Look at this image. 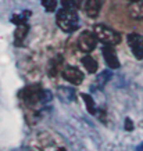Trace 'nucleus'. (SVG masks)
Instances as JSON below:
<instances>
[{
  "mask_svg": "<svg viewBox=\"0 0 143 151\" xmlns=\"http://www.w3.org/2000/svg\"><path fill=\"white\" fill-rule=\"evenodd\" d=\"M20 97L22 99L25 104L31 105V107H35L39 103H49L51 100L50 92L43 90V89H40L39 86H35V85L24 87L20 93Z\"/></svg>",
  "mask_w": 143,
  "mask_h": 151,
  "instance_id": "f257e3e1",
  "label": "nucleus"
},
{
  "mask_svg": "<svg viewBox=\"0 0 143 151\" xmlns=\"http://www.w3.org/2000/svg\"><path fill=\"white\" fill-rule=\"evenodd\" d=\"M56 22L63 32L72 33L79 28V17L75 10L61 9L57 11Z\"/></svg>",
  "mask_w": 143,
  "mask_h": 151,
  "instance_id": "f03ea898",
  "label": "nucleus"
},
{
  "mask_svg": "<svg viewBox=\"0 0 143 151\" xmlns=\"http://www.w3.org/2000/svg\"><path fill=\"white\" fill-rule=\"evenodd\" d=\"M93 32L96 35L97 40L102 42L106 46H116L121 42V35L113 28L107 27L106 24H96L93 28Z\"/></svg>",
  "mask_w": 143,
  "mask_h": 151,
  "instance_id": "7ed1b4c3",
  "label": "nucleus"
},
{
  "mask_svg": "<svg viewBox=\"0 0 143 151\" xmlns=\"http://www.w3.org/2000/svg\"><path fill=\"white\" fill-rule=\"evenodd\" d=\"M97 42L99 40H97V37L93 31H83L78 37L77 46L83 53H90V51H93L96 49Z\"/></svg>",
  "mask_w": 143,
  "mask_h": 151,
  "instance_id": "20e7f679",
  "label": "nucleus"
},
{
  "mask_svg": "<svg viewBox=\"0 0 143 151\" xmlns=\"http://www.w3.org/2000/svg\"><path fill=\"white\" fill-rule=\"evenodd\" d=\"M126 42H128V46H129L132 54L135 55V58L142 60L143 58V35L132 32L126 36Z\"/></svg>",
  "mask_w": 143,
  "mask_h": 151,
  "instance_id": "39448f33",
  "label": "nucleus"
},
{
  "mask_svg": "<svg viewBox=\"0 0 143 151\" xmlns=\"http://www.w3.org/2000/svg\"><path fill=\"white\" fill-rule=\"evenodd\" d=\"M61 76L64 81H67L71 85H75V86L83 82V72L79 71L77 67H71V65L65 67L64 71L61 72Z\"/></svg>",
  "mask_w": 143,
  "mask_h": 151,
  "instance_id": "423d86ee",
  "label": "nucleus"
},
{
  "mask_svg": "<svg viewBox=\"0 0 143 151\" xmlns=\"http://www.w3.org/2000/svg\"><path fill=\"white\" fill-rule=\"evenodd\" d=\"M103 51V57H104V61H106L107 67L110 69H118L120 68V60L117 57L116 50L113 49V46H103L102 49Z\"/></svg>",
  "mask_w": 143,
  "mask_h": 151,
  "instance_id": "0eeeda50",
  "label": "nucleus"
},
{
  "mask_svg": "<svg viewBox=\"0 0 143 151\" xmlns=\"http://www.w3.org/2000/svg\"><path fill=\"white\" fill-rule=\"evenodd\" d=\"M83 9H85V13L88 17L96 18L100 13V9H102V0H86Z\"/></svg>",
  "mask_w": 143,
  "mask_h": 151,
  "instance_id": "6e6552de",
  "label": "nucleus"
},
{
  "mask_svg": "<svg viewBox=\"0 0 143 151\" xmlns=\"http://www.w3.org/2000/svg\"><path fill=\"white\" fill-rule=\"evenodd\" d=\"M28 32H29V25L28 24H21L17 25L15 32H14V45L17 47H21L24 45V40L27 37Z\"/></svg>",
  "mask_w": 143,
  "mask_h": 151,
  "instance_id": "1a4fd4ad",
  "label": "nucleus"
},
{
  "mask_svg": "<svg viewBox=\"0 0 143 151\" xmlns=\"http://www.w3.org/2000/svg\"><path fill=\"white\" fill-rule=\"evenodd\" d=\"M128 14L134 19H143V0H135L128 6Z\"/></svg>",
  "mask_w": 143,
  "mask_h": 151,
  "instance_id": "9d476101",
  "label": "nucleus"
},
{
  "mask_svg": "<svg viewBox=\"0 0 143 151\" xmlns=\"http://www.w3.org/2000/svg\"><path fill=\"white\" fill-rule=\"evenodd\" d=\"M81 63H82L83 68H86V71H88L89 73H95L97 71V68H99L97 61L93 58V57H90V55H85V57H82Z\"/></svg>",
  "mask_w": 143,
  "mask_h": 151,
  "instance_id": "9b49d317",
  "label": "nucleus"
},
{
  "mask_svg": "<svg viewBox=\"0 0 143 151\" xmlns=\"http://www.w3.org/2000/svg\"><path fill=\"white\" fill-rule=\"evenodd\" d=\"M81 97H82L83 103L86 105V110H88L89 114L96 115L97 114V107H96L95 100H93V97L90 96V94H86V93H81Z\"/></svg>",
  "mask_w": 143,
  "mask_h": 151,
  "instance_id": "f8f14e48",
  "label": "nucleus"
},
{
  "mask_svg": "<svg viewBox=\"0 0 143 151\" xmlns=\"http://www.w3.org/2000/svg\"><path fill=\"white\" fill-rule=\"evenodd\" d=\"M29 17H31V11H29V10H25V11L14 14L13 17L10 18V21L13 24H15V25H21V24H27Z\"/></svg>",
  "mask_w": 143,
  "mask_h": 151,
  "instance_id": "ddd939ff",
  "label": "nucleus"
},
{
  "mask_svg": "<svg viewBox=\"0 0 143 151\" xmlns=\"http://www.w3.org/2000/svg\"><path fill=\"white\" fill-rule=\"evenodd\" d=\"M83 0H61V4H63V9H68V10H77L82 6Z\"/></svg>",
  "mask_w": 143,
  "mask_h": 151,
  "instance_id": "4468645a",
  "label": "nucleus"
},
{
  "mask_svg": "<svg viewBox=\"0 0 143 151\" xmlns=\"http://www.w3.org/2000/svg\"><path fill=\"white\" fill-rule=\"evenodd\" d=\"M58 4V0H42V6L47 13H54Z\"/></svg>",
  "mask_w": 143,
  "mask_h": 151,
  "instance_id": "2eb2a0df",
  "label": "nucleus"
},
{
  "mask_svg": "<svg viewBox=\"0 0 143 151\" xmlns=\"http://www.w3.org/2000/svg\"><path fill=\"white\" fill-rule=\"evenodd\" d=\"M110 79H111V72L110 71H104V72H102V75H99V78H97V83H99L100 86H104Z\"/></svg>",
  "mask_w": 143,
  "mask_h": 151,
  "instance_id": "dca6fc26",
  "label": "nucleus"
},
{
  "mask_svg": "<svg viewBox=\"0 0 143 151\" xmlns=\"http://www.w3.org/2000/svg\"><path fill=\"white\" fill-rule=\"evenodd\" d=\"M134 129V124H132V121L129 118L125 119V130H132Z\"/></svg>",
  "mask_w": 143,
  "mask_h": 151,
  "instance_id": "f3484780",
  "label": "nucleus"
},
{
  "mask_svg": "<svg viewBox=\"0 0 143 151\" xmlns=\"http://www.w3.org/2000/svg\"><path fill=\"white\" fill-rule=\"evenodd\" d=\"M136 151H143V143H142V144H140V146L138 147V148H136Z\"/></svg>",
  "mask_w": 143,
  "mask_h": 151,
  "instance_id": "a211bd4d",
  "label": "nucleus"
},
{
  "mask_svg": "<svg viewBox=\"0 0 143 151\" xmlns=\"http://www.w3.org/2000/svg\"><path fill=\"white\" fill-rule=\"evenodd\" d=\"M57 151H65V150H64V148H58V150H57Z\"/></svg>",
  "mask_w": 143,
  "mask_h": 151,
  "instance_id": "6ab92c4d",
  "label": "nucleus"
},
{
  "mask_svg": "<svg viewBox=\"0 0 143 151\" xmlns=\"http://www.w3.org/2000/svg\"><path fill=\"white\" fill-rule=\"evenodd\" d=\"M131 1H135V0H131Z\"/></svg>",
  "mask_w": 143,
  "mask_h": 151,
  "instance_id": "aec40b11",
  "label": "nucleus"
}]
</instances>
